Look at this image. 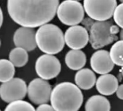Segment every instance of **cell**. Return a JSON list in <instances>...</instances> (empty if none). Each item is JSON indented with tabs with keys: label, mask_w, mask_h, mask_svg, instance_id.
<instances>
[{
	"label": "cell",
	"mask_w": 123,
	"mask_h": 111,
	"mask_svg": "<svg viewBox=\"0 0 123 111\" xmlns=\"http://www.w3.org/2000/svg\"><path fill=\"white\" fill-rule=\"evenodd\" d=\"M59 0H7L11 19L20 26L37 28L55 17Z\"/></svg>",
	"instance_id": "1"
},
{
	"label": "cell",
	"mask_w": 123,
	"mask_h": 111,
	"mask_svg": "<svg viewBox=\"0 0 123 111\" xmlns=\"http://www.w3.org/2000/svg\"><path fill=\"white\" fill-rule=\"evenodd\" d=\"M50 101L54 110L77 111L83 102V95L77 84L65 82L54 87Z\"/></svg>",
	"instance_id": "2"
},
{
	"label": "cell",
	"mask_w": 123,
	"mask_h": 111,
	"mask_svg": "<svg viewBox=\"0 0 123 111\" xmlns=\"http://www.w3.org/2000/svg\"><path fill=\"white\" fill-rule=\"evenodd\" d=\"M38 48L48 54H56L62 50L65 40L62 30L54 24H44L39 27L36 34Z\"/></svg>",
	"instance_id": "3"
},
{
	"label": "cell",
	"mask_w": 123,
	"mask_h": 111,
	"mask_svg": "<svg viewBox=\"0 0 123 111\" xmlns=\"http://www.w3.org/2000/svg\"><path fill=\"white\" fill-rule=\"evenodd\" d=\"M119 31L118 25H114L111 21L91 20L89 42L93 49H99L117 40V34Z\"/></svg>",
	"instance_id": "4"
},
{
	"label": "cell",
	"mask_w": 123,
	"mask_h": 111,
	"mask_svg": "<svg viewBox=\"0 0 123 111\" xmlns=\"http://www.w3.org/2000/svg\"><path fill=\"white\" fill-rule=\"evenodd\" d=\"M84 14V7L77 0H65L59 5L56 12L59 20L68 26L83 22Z\"/></svg>",
	"instance_id": "5"
},
{
	"label": "cell",
	"mask_w": 123,
	"mask_h": 111,
	"mask_svg": "<svg viewBox=\"0 0 123 111\" xmlns=\"http://www.w3.org/2000/svg\"><path fill=\"white\" fill-rule=\"evenodd\" d=\"M116 0H84L83 7L88 16L93 20H108L117 7Z\"/></svg>",
	"instance_id": "6"
},
{
	"label": "cell",
	"mask_w": 123,
	"mask_h": 111,
	"mask_svg": "<svg viewBox=\"0 0 123 111\" xmlns=\"http://www.w3.org/2000/svg\"><path fill=\"white\" fill-rule=\"evenodd\" d=\"M36 74L41 78L49 80L56 77L61 72L59 60L52 54H43L38 58L35 66Z\"/></svg>",
	"instance_id": "7"
},
{
	"label": "cell",
	"mask_w": 123,
	"mask_h": 111,
	"mask_svg": "<svg viewBox=\"0 0 123 111\" xmlns=\"http://www.w3.org/2000/svg\"><path fill=\"white\" fill-rule=\"evenodd\" d=\"M28 92V87L24 80L20 78H12L3 82L0 86V97L5 102H11L23 99Z\"/></svg>",
	"instance_id": "8"
},
{
	"label": "cell",
	"mask_w": 123,
	"mask_h": 111,
	"mask_svg": "<svg viewBox=\"0 0 123 111\" xmlns=\"http://www.w3.org/2000/svg\"><path fill=\"white\" fill-rule=\"evenodd\" d=\"M51 86L42 78H36L32 80L28 87V96L30 100L36 104L47 103L51 98Z\"/></svg>",
	"instance_id": "9"
},
{
	"label": "cell",
	"mask_w": 123,
	"mask_h": 111,
	"mask_svg": "<svg viewBox=\"0 0 123 111\" xmlns=\"http://www.w3.org/2000/svg\"><path fill=\"white\" fill-rule=\"evenodd\" d=\"M65 43L72 49H82L89 42V33L87 28L80 25L70 27L65 34Z\"/></svg>",
	"instance_id": "10"
},
{
	"label": "cell",
	"mask_w": 123,
	"mask_h": 111,
	"mask_svg": "<svg viewBox=\"0 0 123 111\" xmlns=\"http://www.w3.org/2000/svg\"><path fill=\"white\" fill-rule=\"evenodd\" d=\"M36 34L33 28L21 26L15 31L13 36L15 46L23 48L28 51L33 50L37 46Z\"/></svg>",
	"instance_id": "11"
},
{
	"label": "cell",
	"mask_w": 123,
	"mask_h": 111,
	"mask_svg": "<svg viewBox=\"0 0 123 111\" xmlns=\"http://www.w3.org/2000/svg\"><path fill=\"white\" fill-rule=\"evenodd\" d=\"M91 67L97 74H104L110 72L114 67L110 53L105 50H98L91 57Z\"/></svg>",
	"instance_id": "12"
},
{
	"label": "cell",
	"mask_w": 123,
	"mask_h": 111,
	"mask_svg": "<svg viewBox=\"0 0 123 111\" xmlns=\"http://www.w3.org/2000/svg\"><path fill=\"white\" fill-rule=\"evenodd\" d=\"M97 91L105 96L113 94L116 92L119 85L115 76L111 74H104L98 78L96 82Z\"/></svg>",
	"instance_id": "13"
},
{
	"label": "cell",
	"mask_w": 123,
	"mask_h": 111,
	"mask_svg": "<svg viewBox=\"0 0 123 111\" xmlns=\"http://www.w3.org/2000/svg\"><path fill=\"white\" fill-rule=\"evenodd\" d=\"M86 63V56L80 49H73L65 56V64L72 70L81 69Z\"/></svg>",
	"instance_id": "14"
},
{
	"label": "cell",
	"mask_w": 123,
	"mask_h": 111,
	"mask_svg": "<svg viewBox=\"0 0 123 111\" xmlns=\"http://www.w3.org/2000/svg\"><path fill=\"white\" fill-rule=\"evenodd\" d=\"M75 82L82 89H91L96 82V77L94 72L89 69H81L75 74Z\"/></svg>",
	"instance_id": "15"
},
{
	"label": "cell",
	"mask_w": 123,
	"mask_h": 111,
	"mask_svg": "<svg viewBox=\"0 0 123 111\" xmlns=\"http://www.w3.org/2000/svg\"><path fill=\"white\" fill-rule=\"evenodd\" d=\"M85 110L86 111H109L111 110V105L105 97L93 95L86 102Z\"/></svg>",
	"instance_id": "16"
},
{
	"label": "cell",
	"mask_w": 123,
	"mask_h": 111,
	"mask_svg": "<svg viewBox=\"0 0 123 111\" xmlns=\"http://www.w3.org/2000/svg\"><path fill=\"white\" fill-rule=\"evenodd\" d=\"M9 59L15 67H23L28 63V50L20 47L15 48L10 51Z\"/></svg>",
	"instance_id": "17"
},
{
	"label": "cell",
	"mask_w": 123,
	"mask_h": 111,
	"mask_svg": "<svg viewBox=\"0 0 123 111\" xmlns=\"http://www.w3.org/2000/svg\"><path fill=\"white\" fill-rule=\"evenodd\" d=\"M15 69L14 64L7 59H0V82H6L14 78Z\"/></svg>",
	"instance_id": "18"
},
{
	"label": "cell",
	"mask_w": 123,
	"mask_h": 111,
	"mask_svg": "<svg viewBox=\"0 0 123 111\" xmlns=\"http://www.w3.org/2000/svg\"><path fill=\"white\" fill-rule=\"evenodd\" d=\"M111 58L114 64L123 67V40L117 41L110 49Z\"/></svg>",
	"instance_id": "19"
},
{
	"label": "cell",
	"mask_w": 123,
	"mask_h": 111,
	"mask_svg": "<svg viewBox=\"0 0 123 111\" xmlns=\"http://www.w3.org/2000/svg\"><path fill=\"white\" fill-rule=\"evenodd\" d=\"M36 109L29 102L22 100H17L9 103L5 108V110H31L34 111Z\"/></svg>",
	"instance_id": "20"
},
{
	"label": "cell",
	"mask_w": 123,
	"mask_h": 111,
	"mask_svg": "<svg viewBox=\"0 0 123 111\" xmlns=\"http://www.w3.org/2000/svg\"><path fill=\"white\" fill-rule=\"evenodd\" d=\"M113 18L116 25L123 29V2L117 6L114 12Z\"/></svg>",
	"instance_id": "21"
},
{
	"label": "cell",
	"mask_w": 123,
	"mask_h": 111,
	"mask_svg": "<svg viewBox=\"0 0 123 111\" xmlns=\"http://www.w3.org/2000/svg\"><path fill=\"white\" fill-rule=\"evenodd\" d=\"M37 110H44V111H53L54 109L51 106V105H48L47 103H43L39 105V106L36 108Z\"/></svg>",
	"instance_id": "22"
},
{
	"label": "cell",
	"mask_w": 123,
	"mask_h": 111,
	"mask_svg": "<svg viewBox=\"0 0 123 111\" xmlns=\"http://www.w3.org/2000/svg\"><path fill=\"white\" fill-rule=\"evenodd\" d=\"M116 94L119 99L123 100V84H121L120 86L118 87L116 91Z\"/></svg>",
	"instance_id": "23"
},
{
	"label": "cell",
	"mask_w": 123,
	"mask_h": 111,
	"mask_svg": "<svg viewBox=\"0 0 123 111\" xmlns=\"http://www.w3.org/2000/svg\"><path fill=\"white\" fill-rule=\"evenodd\" d=\"M2 22H3V13H2L1 7H0V28L2 27Z\"/></svg>",
	"instance_id": "24"
},
{
	"label": "cell",
	"mask_w": 123,
	"mask_h": 111,
	"mask_svg": "<svg viewBox=\"0 0 123 111\" xmlns=\"http://www.w3.org/2000/svg\"><path fill=\"white\" fill-rule=\"evenodd\" d=\"M119 38L121 40H123V29H122V30L119 33Z\"/></svg>",
	"instance_id": "25"
},
{
	"label": "cell",
	"mask_w": 123,
	"mask_h": 111,
	"mask_svg": "<svg viewBox=\"0 0 123 111\" xmlns=\"http://www.w3.org/2000/svg\"><path fill=\"white\" fill-rule=\"evenodd\" d=\"M121 74H122V77H123V67H122V69H121Z\"/></svg>",
	"instance_id": "26"
},
{
	"label": "cell",
	"mask_w": 123,
	"mask_h": 111,
	"mask_svg": "<svg viewBox=\"0 0 123 111\" xmlns=\"http://www.w3.org/2000/svg\"><path fill=\"white\" fill-rule=\"evenodd\" d=\"M120 2H123V0H119Z\"/></svg>",
	"instance_id": "27"
},
{
	"label": "cell",
	"mask_w": 123,
	"mask_h": 111,
	"mask_svg": "<svg viewBox=\"0 0 123 111\" xmlns=\"http://www.w3.org/2000/svg\"><path fill=\"white\" fill-rule=\"evenodd\" d=\"M0 45H1V40H0Z\"/></svg>",
	"instance_id": "28"
},
{
	"label": "cell",
	"mask_w": 123,
	"mask_h": 111,
	"mask_svg": "<svg viewBox=\"0 0 123 111\" xmlns=\"http://www.w3.org/2000/svg\"><path fill=\"white\" fill-rule=\"evenodd\" d=\"M77 1H80V0H77Z\"/></svg>",
	"instance_id": "29"
}]
</instances>
